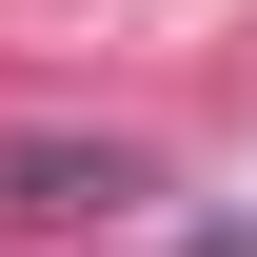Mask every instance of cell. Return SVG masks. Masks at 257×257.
<instances>
[{"instance_id": "1", "label": "cell", "mask_w": 257, "mask_h": 257, "mask_svg": "<svg viewBox=\"0 0 257 257\" xmlns=\"http://www.w3.org/2000/svg\"><path fill=\"white\" fill-rule=\"evenodd\" d=\"M139 198H159L139 139H0V218H20V237H60V218H139Z\"/></svg>"}]
</instances>
